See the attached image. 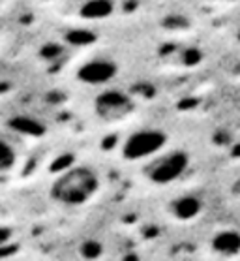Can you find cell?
Listing matches in <instances>:
<instances>
[{
	"label": "cell",
	"instance_id": "1",
	"mask_svg": "<svg viewBox=\"0 0 240 261\" xmlns=\"http://www.w3.org/2000/svg\"><path fill=\"white\" fill-rule=\"evenodd\" d=\"M101 190L100 175L92 167L79 166L66 171L55 186V196L66 205H85Z\"/></svg>",
	"mask_w": 240,
	"mask_h": 261
}]
</instances>
